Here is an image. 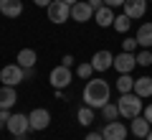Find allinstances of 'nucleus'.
<instances>
[{"instance_id":"nucleus-20","label":"nucleus","mask_w":152,"mask_h":140,"mask_svg":"<svg viewBox=\"0 0 152 140\" xmlns=\"http://www.w3.org/2000/svg\"><path fill=\"white\" fill-rule=\"evenodd\" d=\"M76 120H79V125H84V127H89V125L94 122V107H89V104H84V107H79V112H76Z\"/></svg>"},{"instance_id":"nucleus-22","label":"nucleus","mask_w":152,"mask_h":140,"mask_svg":"<svg viewBox=\"0 0 152 140\" xmlns=\"http://www.w3.org/2000/svg\"><path fill=\"white\" fill-rule=\"evenodd\" d=\"M129 26H132V18L124 16V13L117 16V18H114V23H112V28H114L117 33H127V31H129Z\"/></svg>"},{"instance_id":"nucleus-18","label":"nucleus","mask_w":152,"mask_h":140,"mask_svg":"<svg viewBox=\"0 0 152 140\" xmlns=\"http://www.w3.org/2000/svg\"><path fill=\"white\" fill-rule=\"evenodd\" d=\"M36 61H38V54L33 49H20V51H18V56H15V64H20L23 69H33Z\"/></svg>"},{"instance_id":"nucleus-1","label":"nucleus","mask_w":152,"mask_h":140,"mask_svg":"<svg viewBox=\"0 0 152 140\" xmlns=\"http://www.w3.org/2000/svg\"><path fill=\"white\" fill-rule=\"evenodd\" d=\"M81 97H84V104H89V107H94V110H102L104 104L109 102V97H112V87L107 84V79H99L96 76V79L86 81Z\"/></svg>"},{"instance_id":"nucleus-32","label":"nucleus","mask_w":152,"mask_h":140,"mask_svg":"<svg viewBox=\"0 0 152 140\" xmlns=\"http://www.w3.org/2000/svg\"><path fill=\"white\" fill-rule=\"evenodd\" d=\"M142 115H145V117H147V122L152 125V104H147V110H145V112H142Z\"/></svg>"},{"instance_id":"nucleus-26","label":"nucleus","mask_w":152,"mask_h":140,"mask_svg":"<svg viewBox=\"0 0 152 140\" xmlns=\"http://www.w3.org/2000/svg\"><path fill=\"white\" fill-rule=\"evenodd\" d=\"M137 46H140V43H137V38H129V36H127L124 41H122V51H127V54H134Z\"/></svg>"},{"instance_id":"nucleus-21","label":"nucleus","mask_w":152,"mask_h":140,"mask_svg":"<svg viewBox=\"0 0 152 140\" xmlns=\"http://www.w3.org/2000/svg\"><path fill=\"white\" fill-rule=\"evenodd\" d=\"M117 89H119V94H127V92L134 89V79H132V74H119V79H117Z\"/></svg>"},{"instance_id":"nucleus-12","label":"nucleus","mask_w":152,"mask_h":140,"mask_svg":"<svg viewBox=\"0 0 152 140\" xmlns=\"http://www.w3.org/2000/svg\"><path fill=\"white\" fill-rule=\"evenodd\" d=\"M137 66V56L134 54H127L122 51L119 56H114V69L119 71V74H132V69Z\"/></svg>"},{"instance_id":"nucleus-13","label":"nucleus","mask_w":152,"mask_h":140,"mask_svg":"<svg viewBox=\"0 0 152 140\" xmlns=\"http://www.w3.org/2000/svg\"><path fill=\"white\" fill-rule=\"evenodd\" d=\"M23 13V0H0V16L18 18Z\"/></svg>"},{"instance_id":"nucleus-36","label":"nucleus","mask_w":152,"mask_h":140,"mask_svg":"<svg viewBox=\"0 0 152 140\" xmlns=\"http://www.w3.org/2000/svg\"><path fill=\"white\" fill-rule=\"evenodd\" d=\"M134 140H147V138H134Z\"/></svg>"},{"instance_id":"nucleus-15","label":"nucleus","mask_w":152,"mask_h":140,"mask_svg":"<svg viewBox=\"0 0 152 140\" xmlns=\"http://www.w3.org/2000/svg\"><path fill=\"white\" fill-rule=\"evenodd\" d=\"M150 130H152V125L147 122L145 115L134 117V120H132V125H129V133L134 135V138H147V135H150Z\"/></svg>"},{"instance_id":"nucleus-2","label":"nucleus","mask_w":152,"mask_h":140,"mask_svg":"<svg viewBox=\"0 0 152 140\" xmlns=\"http://www.w3.org/2000/svg\"><path fill=\"white\" fill-rule=\"evenodd\" d=\"M117 107H119V117H127V120H134L145 112L142 107V97H137L134 92H127L117 99Z\"/></svg>"},{"instance_id":"nucleus-23","label":"nucleus","mask_w":152,"mask_h":140,"mask_svg":"<svg viewBox=\"0 0 152 140\" xmlns=\"http://www.w3.org/2000/svg\"><path fill=\"white\" fill-rule=\"evenodd\" d=\"M102 115H104V120H107V122L117 120V117H119V107H117V102H107V104L102 107Z\"/></svg>"},{"instance_id":"nucleus-37","label":"nucleus","mask_w":152,"mask_h":140,"mask_svg":"<svg viewBox=\"0 0 152 140\" xmlns=\"http://www.w3.org/2000/svg\"><path fill=\"white\" fill-rule=\"evenodd\" d=\"M0 130H3V122H0Z\"/></svg>"},{"instance_id":"nucleus-4","label":"nucleus","mask_w":152,"mask_h":140,"mask_svg":"<svg viewBox=\"0 0 152 140\" xmlns=\"http://www.w3.org/2000/svg\"><path fill=\"white\" fill-rule=\"evenodd\" d=\"M48 81H51V87H53V89H66V87L74 81L71 66H64V64L53 66V69H51V74H48Z\"/></svg>"},{"instance_id":"nucleus-31","label":"nucleus","mask_w":152,"mask_h":140,"mask_svg":"<svg viewBox=\"0 0 152 140\" xmlns=\"http://www.w3.org/2000/svg\"><path fill=\"white\" fill-rule=\"evenodd\" d=\"M84 140H104V135H102V133H89Z\"/></svg>"},{"instance_id":"nucleus-14","label":"nucleus","mask_w":152,"mask_h":140,"mask_svg":"<svg viewBox=\"0 0 152 140\" xmlns=\"http://www.w3.org/2000/svg\"><path fill=\"white\" fill-rule=\"evenodd\" d=\"M15 102H18V92H15V87L3 84V87H0V110H10Z\"/></svg>"},{"instance_id":"nucleus-8","label":"nucleus","mask_w":152,"mask_h":140,"mask_svg":"<svg viewBox=\"0 0 152 140\" xmlns=\"http://www.w3.org/2000/svg\"><path fill=\"white\" fill-rule=\"evenodd\" d=\"M91 66H94V71H107V69H114V54L112 51H107V49H102V51H96V54L91 56Z\"/></svg>"},{"instance_id":"nucleus-19","label":"nucleus","mask_w":152,"mask_h":140,"mask_svg":"<svg viewBox=\"0 0 152 140\" xmlns=\"http://www.w3.org/2000/svg\"><path fill=\"white\" fill-rule=\"evenodd\" d=\"M114 8H109V5H104V8H99L96 13H94V21H96V26H102V28H107V26H112L114 23Z\"/></svg>"},{"instance_id":"nucleus-30","label":"nucleus","mask_w":152,"mask_h":140,"mask_svg":"<svg viewBox=\"0 0 152 140\" xmlns=\"http://www.w3.org/2000/svg\"><path fill=\"white\" fill-rule=\"evenodd\" d=\"M61 64H64V66H74V56H71V54H66L64 59H61Z\"/></svg>"},{"instance_id":"nucleus-16","label":"nucleus","mask_w":152,"mask_h":140,"mask_svg":"<svg viewBox=\"0 0 152 140\" xmlns=\"http://www.w3.org/2000/svg\"><path fill=\"white\" fill-rule=\"evenodd\" d=\"M137 43H140L142 49H152V23H142L134 33Z\"/></svg>"},{"instance_id":"nucleus-17","label":"nucleus","mask_w":152,"mask_h":140,"mask_svg":"<svg viewBox=\"0 0 152 140\" xmlns=\"http://www.w3.org/2000/svg\"><path fill=\"white\" fill-rule=\"evenodd\" d=\"M137 94V97L147 99L152 97V76H140V79H134V89H132Z\"/></svg>"},{"instance_id":"nucleus-11","label":"nucleus","mask_w":152,"mask_h":140,"mask_svg":"<svg viewBox=\"0 0 152 140\" xmlns=\"http://www.w3.org/2000/svg\"><path fill=\"white\" fill-rule=\"evenodd\" d=\"M28 120H31V130H46L51 125V112L43 110V107H36L28 115Z\"/></svg>"},{"instance_id":"nucleus-3","label":"nucleus","mask_w":152,"mask_h":140,"mask_svg":"<svg viewBox=\"0 0 152 140\" xmlns=\"http://www.w3.org/2000/svg\"><path fill=\"white\" fill-rule=\"evenodd\" d=\"M46 13H48V21L51 23L61 26V23H66L71 18V5L66 3V0H51V5L46 8Z\"/></svg>"},{"instance_id":"nucleus-7","label":"nucleus","mask_w":152,"mask_h":140,"mask_svg":"<svg viewBox=\"0 0 152 140\" xmlns=\"http://www.w3.org/2000/svg\"><path fill=\"white\" fill-rule=\"evenodd\" d=\"M71 21L76 23H86V21H94V8L89 5L86 0H79L71 5Z\"/></svg>"},{"instance_id":"nucleus-27","label":"nucleus","mask_w":152,"mask_h":140,"mask_svg":"<svg viewBox=\"0 0 152 140\" xmlns=\"http://www.w3.org/2000/svg\"><path fill=\"white\" fill-rule=\"evenodd\" d=\"M10 115H13V112H10V110H0V122L5 125V122H8V120H10Z\"/></svg>"},{"instance_id":"nucleus-10","label":"nucleus","mask_w":152,"mask_h":140,"mask_svg":"<svg viewBox=\"0 0 152 140\" xmlns=\"http://www.w3.org/2000/svg\"><path fill=\"white\" fill-rule=\"evenodd\" d=\"M147 3L150 0H124V16H129L132 21H140V18H145L147 13Z\"/></svg>"},{"instance_id":"nucleus-33","label":"nucleus","mask_w":152,"mask_h":140,"mask_svg":"<svg viewBox=\"0 0 152 140\" xmlns=\"http://www.w3.org/2000/svg\"><path fill=\"white\" fill-rule=\"evenodd\" d=\"M33 3H36L38 8H48L51 5V0H33Z\"/></svg>"},{"instance_id":"nucleus-28","label":"nucleus","mask_w":152,"mask_h":140,"mask_svg":"<svg viewBox=\"0 0 152 140\" xmlns=\"http://www.w3.org/2000/svg\"><path fill=\"white\" fill-rule=\"evenodd\" d=\"M86 3H89V5L94 8V13H96L99 8H104V0H86Z\"/></svg>"},{"instance_id":"nucleus-25","label":"nucleus","mask_w":152,"mask_h":140,"mask_svg":"<svg viewBox=\"0 0 152 140\" xmlns=\"http://www.w3.org/2000/svg\"><path fill=\"white\" fill-rule=\"evenodd\" d=\"M137 66H152V51L150 49H142L137 54Z\"/></svg>"},{"instance_id":"nucleus-29","label":"nucleus","mask_w":152,"mask_h":140,"mask_svg":"<svg viewBox=\"0 0 152 140\" xmlns=\"http://www.w3.org/2000/svg\"><path fill=\"white\" fill-rule=\"evenodd\" d=\"M104 5H109V8H119V5H124V0H104Z\"/></svg>"},{"instance_id":"nucleus-9","label":"nucleus","mask_w":152,"mask_h":140,"mask_svg":"<svg viewBox=\"0 0 152 140\" xmlns=\"http://www.w3.org/2000/svg\"><path fill=\"white\" fill-rule=\"evenodd\" d=\"M102 135H104V140H127V125H124V122H117V120H112V122L104 125Z\"/></svg>"},{"instance_id":"nucleus-35","label":"nucleus","mask_w":152,"mask_h":140,"mask_svg":"<svg viewBox=\"0 0 152 140\" xmlns=\"http://www.w3.org/2000/svg\"><path fill=\"white\" fill-rule=\"evenodd\" d=\"M147 140H152V130H150V135H147Z\"/></svg>"},{"instance_id":"nucleus-6","label":"nucleus","mask_w":152,"mask_h":140,"mask_svg":"<svg viewBox=\"0 0 152 140\" xmlns=\"http://www.w3.org/2000/svg\"><path fill=\"white\" fill-rule=\"evenodd\" d=\"M5 127H8V133H10L13 138H18V135H28V130H31V120H28L23 112H13L10 120L5 122Z\"/></svg>"},{"instance_id":"nucleus-34","label":"nucleus","mask_w":152,"mask_h":140,"mask_svg":"<svg viewBox=\"0 0 152 140\" xmlns=\"http://www.w3.org/2000/svg\"><path fill=\"white\" fill-rule=\"evenodd\" d=\"M66 3H69V5H74V3H79V0H66Z\"/></svg>"},{"instance_id":"nucleus-5","label":"nucleus","mask_w":152,"mask_h":140,"mask_svg":"<svg viewBox=\"0 0 152 140\" xmlns=\"http://www.w3.org/2000/svg\"><path fill=\"white\" fill-rule=\"evenodd\" d=\"M23 79H26V69H23L20 64H8V66H3V69H0V81H3V84H8V87L20 84Z\"/></svg>"},{"instance_id":"nucleus-24","label":"nucleus","mask_w":152,"mask_h":140,"mask_svg":"<svg viewBox=\"0 0 152 140\" xmlns=\"http://www.w3.org/2000/svg\"><path fill=\"white\" fill-rule=\"evenodd\" d=\"M91 74H94V66H91V61H84V64H79L76 66V76H79V79H84V81H89L91 79Z\"/></svg>"}]
</instances>
